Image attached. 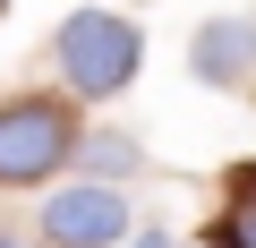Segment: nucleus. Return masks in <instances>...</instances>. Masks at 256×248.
I'll return each mask as SVG.
<instances>
[{
    "instance_id": "f257e3e1",
    "label": "nucleus",
    "mask_w": 256,
    "mask_h": 248,
    "mask_svg": "<svg viewBox=\"0 0 256 248\" xmlns=\"http://www.w3.org/2000/svg\"><path fill=\"white\" fill-rule=\"evenodd\" d=\"M52 60H60V77H68L77 103H111V94H128V77H137L146 35H137V18H120V9H77L52 35Z\"/></svg>"
},
{
    "instance_id": "f03ea898",
    "label": "nucleus",
    "mask_w": 256,
    "mask_h": 248,
    "mask_svg": "<svg viewBox=\"0 0 256 248\" xmlns=\"http://www.w3.org/2000/svg\"><path fill=\"white\" fill-rule=\"evenodd\" d=\"M77 154V111L60 94H18L0 103V188H34Z\"/></svg>"
},
{
    "instance_id": "7ed1b4c3",
    "label": "nucleus",
    "mask_w": 256,
    "mask_h": 248,
    "mask_svg": "<svg viewBox=\"0 0 256 248\" xmlns=\"http://www.w3.org/2000/svg\"><path fill=\"white\" fill-rule=\"evenodd\" d=\"M43 239L52 248H128V197L102 180H68L43 197Z\"/></svg>"
},
{
    "instance_id": "20e7f679",
    "label": "nucleus",
    "mask_w": 256,
    "mask_h": 248,
    "mask_svg": "<svg viewBox=\"0 0 256 248\" xmlns=\"http://www.w3.org/2000/svg\"><path fill=\"white\" fill-rule=\"evenodd\" d=\"M188 77H196V86H248V77H256V9L205 18L196 43H188Z\"/></svg>"
},
{
    "instance_id": "39448f33",
    "label": "nucleus",
    "mask_w": 256,
    "mask_h": 248,
    "mask_svg": "<svg viewBox=\"0 0 256 248\" xmlns=\"http://www.w3.org/2000/svg\"><path fill=\"white\" fill-rule=\"evenodd\" d=\"M205 239H214V248H256V163H239V171H230L222 214L205 222Z\"/></svg>"
},
{
    "instance_id": "423d86ee",
    "label": "nucleus",
    "mask_w": 256,
    "mask_h": 248,
    "mask_svg": "<svg viewBox=\"0 0 256 248\" xmlns=\"http://www.w3.org/2000/svg\"><path fill=\"white\" fill-rule=\"evenodd\" d=\"M77 163H86V180L120 188L128 171H137V137H120V129H94V137H77Z\"/></svg>"
},
{
    "instance_id": "0eeeda50",
    "label": "nucleus",
    "mask_w": 256,
    "mask_h": 248,
    "mask_svg": "<svg viewBox=\"0 0 256 248\" xmlns=\"http://www.w3.org/2000/svg\"><path fill=\"white\" fill-rule=\"evenodd\" d=\"M128 248H171V231H128Z\"/></svg>"
},
{
    "instance_id": "6e6552de",
    "label": "nucleus",
    "mask_w": 256,
    "mask_h": 248,
    "mask_svg": "<svg viewBox=\"0 0 256 248\" xmlns=\"http://www.w3.org/2000/svg\"><path fill=\"white\" fill-rule=\"evenodd\" d=\"M0 248H18V239H9V231H0Z\"/></svg>"
}]
</instances>
